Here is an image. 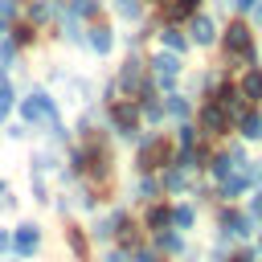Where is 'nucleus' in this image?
I'll return each mask as SVG.
<instances>
[{
  "label": "nucleus",
  "instance_id": "nucleus-1",
  "mask_svg": "<svg viewBox=\"0 0 262 262\" xmlns=\"http://www.w3.org/2000/svg\"><path fill=\"white\" fill-rule=\"evenodd\" d=\"M221 45H225V53L229 57H254V41H250V25H242V20H233L229 29H225V37H221Z\"/></svg>",
  "mask_w": 262,
  "mask_h": 262
},
{
  "label": "nucleus",
  "instance_id": "nucleus-2",
  "mask_svg": "<svg viewBox=\"0 0 262 262\" xmlns=\"http://www.w3.org/2000/svg\"><path fill=\"white\" fill-rule=\"evenodd\" d=\"M20 115H25V123H53V119H57V106H53L49 94L33 90V94L20 102Z\"/></svg>",
  "mask_w": 262,
  "mask_h": 262
},
{
  "label": "nucleus",
  "instance_id": "nucleus-3",
  "mask_svg": "<svg viewBox=\"0 0 262 262\" xmlns=\"http://www.w3.org/2000/svg\"><path fill=\"white\" fill-rule=\"evenodd\" d=\"M8 242H12L16 258H33V254H37V246H41V229H37L33 221H25V225H16V233H12Z\"/></svg>",
  "mask_w": 262,
  "mask_h": 262
},
{
  "label": "nucleus",
  "instance_id": "nucleus-4",
  "mask_svg": "<svg viewBox=\"0 0 262 262\" xmlns=\"http://www.w3.org/2000/svg\"><path fill=\"white\" fill-rule=\"evenodd\" d=\"M176 74H180V61H176V53L168 49V53H156L151 57V78L164 86V90H172V82H176Z\"/></svg>",
  "mask_w": 262,
  "mask_h": 262
},
{
  "label": "nucleus",
  "instance_id": "nucleus-5",
  "mask_svg": "<svg viewBox=\"0 0 262 262\" xmlns=\"http://www.w3.org/2000/svg\"><path fill=\"white\" fill-rule=\"evenodd\" d=\"M188 33H192V41H196V45H213V37H217V20H213L209 12H201V8H196V12L188 16Z\"/></svg>",
  "mask_w": 262,
  "mask_h": 262
},
{
  "label": "nucleus",
  "instance_id": "nucleus-6",
  "mask_svg": "<svg viewBox=\"0 0 262 262\" xmlns=\"http://www.w3.org/2000/svg\"><path fill=\"white\" fill-rule=\"evenodd\" d=\"M111 123H115L119 135H131V131L139 127V106H131V102H115V106H111Z\"/></svg>",
  "mask_w": 262,
  "mask_h": 262
},
{
  "label": "nucleus",
  "instance_id": "nucleus-7",
  "mask_svg": "<svg viewBox=\"0 0 262 262\" xmlns=\"http://www.w3.org/2000/svg\"><path fill=\"white\" fill-rule=\"evenodd\" d=\"M168 160H172V147H168L164 139H147L143 151H139V164H143V168H160V164H168Z\"/></svg>",
  "mask_w": 262,
  "mask_h": 262
},
{
  "label": "nucleus",
  "instance_id": "nucleus-8",
  "mask_svg": "<svg viewBox=\"0 0 262 262\" xmlns=\"http://www.w3.org/2000/svg\"><path fill=\"white\" fill-rule=\"evenodd\" d=\"M201 127H205L209 135H221V131L229 127V115L221 111V102H209V106L201 111Z\"/></svg>",
  "mask_w": 262,
  "mask_h": 262
},
{
  "label": "nucleus",
  "instance_id": "nucleus-9",
  "mask_svg": "<svg viewBox=\"0 0 262 262\" xmlns=\"http://www.w3.org/2000/svg\"><path fill=\"white\" fill-rule=\"evenodd\" d=\"M250 213H242V209H225L221 213V233H250Z\"/></svg>",
  "mask_w": 262,
  "mask_h": 262
},
{
  "label": "nucleus",
  "instance_id": "nucleus-10",
  "mask_svg": "<svg viewBox=\"0 0 262 262\" xmlns=\"http://www.w3.org/2000/svg\"><path fill=\"white\" fill-rule=\"evenodd\" d=\"M168 4V20L176 25V20H188L196 8H201V0H164Z\"/></svg>",
  "mask_w": 262,
  "mask_h": 262
},
{
  "label": "nucleus",
  "instance_id": "nucleus-11",
  "mask_svg": "<svg viewBox=\"0 0 262 262\" xmlns=\"http://www.w3.org/2000/svg\"><path fill=\"white\" fill-rule=\"evenodd\" d=\"M53 16H57V4H53V0H33V4H29V20H33V25H45V20H53Z\"/></svg>",
  "mask_w": 262,
  "mask_h": 262
},
{
  "label": "nucleus",
  "instance_id": "nucleus-12",
  "mask_svg": "<svg viewBox=\"0 0 262 262\" xmlns=\"http://www.w3.org/2000/svg\"><path fill=\"white\" fill-rule=\"evenodd\" d=\"M86 41H90V49H94V53H111V45H115V37H111V29H106V25H94Z\"/></svg>",
  "mask_w": 262,
  "mask_h": 262
},
{
  "label": "nucleus",
  "instance_id": "nucleus-13",
  "mask_svg": "<svg viewBox=\"0 0 262 262\" xmlns=\"http://www.w3.org/2000/svg\"><path fill=\"white\" fill-rule=\"evenodd\" d=\"M217 102H221L225 115H242V90H237V86H225V90L217 94Z\"/></svg>",
  "mask_w": 262,
  "mask_h": 262
},
{
  "label": "nucleus",
  "instance_id": "nucleus-14",
  "mask_svg": "<svg viewBox=\"0 0 262 262\" xmlns=\"http://www.w3.org/2000/svg\"><path fill=\"white\" fill-rule=\"evenodd\" d=\"M237 127H242L246 139H258V135H262V115H258V111H250V115L242 111V115H237Z\"/></svg>",
  "mask_w": 262,
  "mask_h": 262
},
{
  "label": "nucleus",
  "instance_id": "nucleus-15",
  "mask_svg": "<svg viewBox=\"0 0 262 262\" xmlns=\"http://www.w3.org/2000/svg\"><path fill=\"white\" fill-rule=\"evenodd\" d=\"M246 98H262V70H246L242 74V86H237Z\"/></svg>",
  "mask_w": 262,
  "mask_h": 262
},
{
  "label": "nucleus",
  "instance_id": "nucleus-16",
  "mask_svg": "<svg viewBox=\"0 0 262 262\" xmlns=\"http://www.w3.org/2000/svg\"><path fill=\"white\" fill-rule=\"evenodd\" d=\"M160 37H164V45H168L172 53H184V49H188V37H184V33H180L176 25H168V29L160 33Z\"/></svg>",
  "mask_w": 262,
  "mask_h": 262
},
{
  "label": "nucleus",
  "instance_id": "nucleus-17",
  "mask_svg": "<svg viewBox=\"0 0 262 262\" xmlns=\"http://www.w3.org/2000/svg\"><path fill=\"white\" fill-rule=\"evenodd\" d=\"M119 90H139V61H135V57L123 66V74H119Z\"/></svg>",
  "mask_w": 262,
  "mask_h": 262
},
{
  "label": "nucleus",
  "instance_id": "nucleus-18",
  "mask_svg": "<svg viewBox=\"0 0 262 262\" xmlns=\"http://www.w3.org/2000/svg\"><path fill=\"white\" fill-rule=\"evenodd\" d=\"M147 225H151L156 233H164V229L172 225V209H164V205H156V209H147Z\"/></svg>",
  "mask_w": 262,
  "mask_h": 262
},
{
  "label": "nucleus",
  "instance_id": "nucleus-19",
  "mask_svg": "<svg viewBox=\"0 0 262 262\" xmlns=\"http://www.w3.org/2000/svg\"><path fill=\"white\" fill-rule=\"evenodd\" d=\"M115 12H119L123 20H139V16H143V4H139V0H115Z\"/></svg>",
  "mask_w": 262,
  "mask_h": 262
},
{
  "label": "nucleus",
  "instance_id": "nucleus-20",
  "mask_svg": "<svg viewBox=\"0 0 262 262\" xmlns=\"http://www.w3.org/2000/svg\"><path fill=\"white\" fill-rule=\"evenodd\" d=\"M192 221H196V213H192L188 205H176V209H172V225H180V229H188Z\"/></svg>",
  "mask_w": 262,
  "mask_h": 262
},
{
  "label": "nucleus",
  "instance_id": "nucleus-21",
  "mask_svg": "<svg viewBox=\"0 0 262 262\" xmlns=\"http://www.w3.org/2000/svg\"><path fill=\"white\" fill-rule=\"evenodd\" d=\"M70 12H74V16H94V12H98V0H74Z\"/></svg>",
  "mask_w": 262,
  "mask_h": 262
},
{
  "label": "nucleus",
  "instance_id": "nucleus-22",
  "mask_svg": "<svg viewBox=\"0 0 262 262\" xmlns=\"http://www.w3.org/2000/svg\"><path fill=\"white\" fill-rule=\"evenodd\" d=\"M168 111H172V115H180V119H184V115H188V102H184V98H180V94H168Z\"/></svg>",
  "mask_w": 262,
  "mask_h": 262
},
{
  "label": "nucleus",
  "instance_id": "nucleus-23",
  "mask_svg": "<svg viewBox=\"0 0 262 262\" xmlns=\"http://www.w3.org/2000/svg\"><path fill=\"white\" fill-rule=\"evenodd\" d=\"M8 106H12V86L0 78V115H8Z\"/></svg>",
  "mask_w": 262,
  "mask_h": 262
},
{
  "label": "nucleus",
  "instance_id": "nucleus-24",
  "mask_svg": "<svg viewBox=\"0 0 262 262\" xmlns=\"http://www.w3.org/2000/svg\"><path fill=\"white\" fill-rule=\"evenodd\" d=\"M160 246H164L168 254H180V250H184V242H180V237H172V233H164V237H160Z\"/></svg>",
  "mask_w": 262,
  "mask_h": 262
},
{
  "label": "nucleus",
  "instance_id": "nucleus-25",
  "mask_svg": "<svg viewBox=\"0 0 262 262\" xmlns=\"http://www.w3.org/2000/svg\"><path fill=\"white\" fill-rule=\"evenodd\" d=\"M12 41H20V45H25V41H33V25H20V29H12Z\"/></svg>",
  "mask_w": 262,
  "mask_h": 262
},
{
  "label": "nucleus",
  "instance_id": "nucleus-26",
  "mask_svg": "<svg viewBox=\"0 0 262 262\" xmlns=\"http://www.w3.org/2000/svg\"><path fill=\"white\" fill-rule=\"evenodd\" d=\"M168 188H184V172H180V168L168 172Z\"/></svg>",
  "mask_w": 262,
  "mask_h": 262
},
{
  "label": "nucleus",
  "instance_id": "nucleus-27",
  "mask_svg": "<svg viewBox=\"0 0 262 262\" xmlns=\"http://www.w3.org/2000/svg\"><path fill=\"white\" fill-rule=\"evenodd\" d=\"M139 192H143V196H151V192H156V180H151V176H143V180H139Z\"/></svg>",
  "mask_w": 262,
  "mask_h": 262
},
{
  "label": "nucleus",
  "instance_id": "nucleus-28",
  "mask_svg": "<svg viewBox=\"0 0 262 262\" xmlns=\"http://www.w3.org/2000/svg\"><path fill=\"white\" fill-rule=\"evenodd\" d=\"M254 4H258V0H233V8H237V12H250Z\"/></svg>",
  "mask_w": 262,
  "mask_h": 262
},
{
  "label": "nucleus",
  "instance_id": "nucleus-29",
  "mask_svg": "<svg viewBox=\"0 0 262 262\" xmlns=\"http://www.w3.org/2000/svg\"><path fill=\"white\" fill-rule=\"evenodd\" d=\"M233 262H254V254H250V250H242V254H233Z\"/></svg>",
  "mask_w": 262,
  "mask_h": 262
},
{
  "label": "nucleus",
  "instance_id": "nucleus-30",
  "mask_svg": "<svg viewBox=\"0 0 262 262\" xmlns=\"http://www.w3.org/2000/svg\"><path fill=\"white\" fill-rule=\"evenodd\" d=\"M0 205H12V201H8V184H4V180H0Z\"/></svg>",
  "mask_w": 262,
  "mask_h": 262
},
{
  "label": "nucleus",
  "instance_id": "nucleus-31",
  "mask_svg": "<svg viewBox=\"0 0 262 262\" xmlns=\"http://www.w3.org/2000/svg\"><path fill=\"white\" fill-rule=\"evenodd\" d=\"M250 12H254V20H258V25H262V0H258V4H254V8H250Z\"/></svg>",
  "mask_w": 262,
  "mask_h": 262
},
{
  "label": "nucleus",
  "instance_id": "nucleus-32",
  "mask_svg": "<svg viewBox=\"0 0 262 262\" xmlns=\"http://www.w3.org/2000/svg\"><path fill=\"white\" fill-rule=\"evenodd\" d=\"M4 33H8V16L0 12V37H4Z\"/></svg>",
  "mask_w": 262,
  "mask_h": 262
},
{
  "label": "nucleus",
  "instance_id": "nucleus-33",
  "mask_svg": "<svg viewBox=\"0 0 262 262\" xmlns=\"http://www.w3.org/2000/svg\"><path fill=\"white\" fill-rule=\"evenodd\" d=\"M106 262H127V258L123 254H106Z\"/></svg>",
  "mask_w": 262,
  "mask_h": 262
},
{
  "label": "nucleus",
  "instance_id": "nucleus-34",
  "mask_svg": "<svg viewBox=\"0 0 262 262\" xmlns=\"http://www.w3.org/2000/svg\"><path fill=\"white\" fill-rule=\"evenodd\" d=\"M135 262H156V258H151V254H139V258H135Z\"/></svg>",
  "mask_w": 262,
  "mask_h": 262
},
{
  "label": "nucleus",
  "instance_id": "nucleus-35",
  "mask_svg": "<svg viewBox=\"0 0 262 262\" xmlns=\"http://www.w3.org/2000/svg\"><path fill=\"white\" fill-rule=\"evenodd\" d=\"M4 246H8V233H4V229H0V250H4Z\"/></svg>",
  "mask_w": 262,
  "mask_h": 262
},
{
  "label": "nucleus",
  "instance_id": "nucleus-36",
  "mask_svg": "<svg viewBox=\"0 0 262 262\" xmlns=\"http://www.w3.org/2000/svg\"><path fill=\"white\" fill-rule=\"evenodd\" d=\"M156 4H160V0H156Z\"/></svg>",
  "mask_w": 262,
  "mask_h": 262
}]
</instances>
